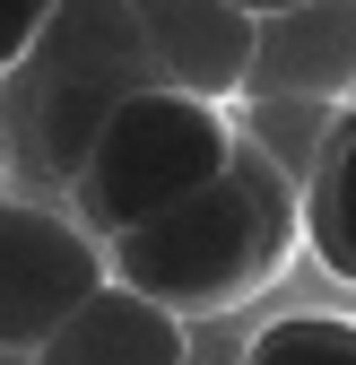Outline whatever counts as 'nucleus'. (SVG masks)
<instances>
[{
	"mask_svg": "<svg viewBox=\"0 0 356 365\" xmlns=\"http://www.w3.org/2000/svg\"><path fill=\"white\" fill-rule=\"evenodd\" d=\"M140 18L165 87H183L200 105H235L252 78V18L235 0H122Z\"/></svg>",
	"mask_w": 356,
	"mask_h": 365,
	"instance_id": "obj_5",
	"label": "nucleus"
},
{
	"mask_svg": "<svg viewBox=\"0 0 356 365\" xmlns=\"http://www.w3.org/2000/svg\"><path fill=\"white\" fill-rule=\"evenodd\" d=\"M35 365H192V322H174L165 304H148L122 279H105L53 339H43Z\"/></svg>",
	"mask_w": 356,
	"mask_h": 365,
	"instance_id": "obj_7",
	"label": "nucleus"
},
{
	"mask_svg": "<svg viewBox=\"0 0 356 365\" xmlns=\"http://www.w3.org/2000/svg\"><path fill=\"white\" fill-rule=\"evenodd\" d=\"M226 165H235V113L183 96V87H148V96H130L96 130V148L70 174L61 209L96 244H122V235H140L148 217H165L192 192H209Z\"/></svg>",
	"mask_w": 356,
	"mask_h": 365,
	"instance_id": "obj_3",
	"label": "nucleus"
},
{
	"mask_svg": "<svg viewBox=\"0 0 356 365\" xmlns=\"http://www.w3.org/2000/svg\"><path fill=\"white\" fill-rule=\"evenodd\" d=\"M235 9H244V18L261 26V18H278V9H304V0H235Z\"/></svg>",
	"mask_w": 356,
	"mask_h": 365,
	"instance_id": "obj_12",
	"label": "nucleus"
},
{
	"mask_svg": "<svg viewBox=\"0 0 356 365\" xmlns=\"http://www.w3.org/2000/svg\"><path fill=\"white\" fill-rule=\"evenodd\" d=\"M339 113H347V105H313V96H244L235 140L261 148V157H270L295 192H304L313 165H322V148H330V130H339Z\"/></svg>",
	"mask_w": 356,
	"mask_h": 365,
	"instance_id": "obj_9",
	"label": "nucleus"
},
{
	"mask_svg": "<svg viewBox=\"0 0 356 365\" xmlns=\"http://www.w3.org/2000/svg\"><path fill=\"white\" fill-rule=\"evenodd\" d=\"M295 244H304V192L261 148L235 140V165L209 192L105 244V269L130 296L165 304L174 322H209V313H235L244 296H261L295 261Z\"/></svg>",
	"mask_w": 356,
	"mask_h": 365,
	"instance_id": "obj_1",
	"label": "nucleus"
},
{
	"mask_svg": "<svg viewBox=\"0 0 356 365\" xmlns=\"http://www.w3.org/2000/svg\"><path fill=\"white\" fill-rule=\"evenodd\" d=\"M113 279L105 244L70 209L0 192V365H35L70 313Z\"/></svg>",
	"mask_w": 356,
	"mask_h": 365,
	"instance_id": "obj_4",
	"label": "nucleus"
},
{
	"mask_svg": "<svg viewBox=\"0 0 356 365\" xmlns=\"http://www.w3.org/2000/svg\"><path fill=\"white\" fill-rule=\"evenodd\" d=\"M244 365H356V322L347 313H287L244 348Z\"/></svg>",
	"mask_w": 356,
	"mask_h": 365,
	"instance_id": "obj_10",
	"label": "nucleus"
},
{
	"mask_svg": "<svg viewBox=\"0 0 356 365\" xmlns=\"http://www.w3.org/2000/svg\"><path fill=\"white\" fill-rule=\"evenodd\" d=\"M304 244L322 252L330 279L356 287V105L339 113V130H330L313 182H304Z\"/></svg>",
	"mask_w": 356,
	"mask_h": 365,
	"instance_id": "obj_8",
	"label": "nucleus"
},
{
	"mask_svg": "<svg viewBox=\"0 0 356 365\" xmlns=\"http://www.w3.org/2000/svg\"><path fill=\"white\" fill-rule=\"evenodd\" d=\"M43 18H53V0H0V87L26 70V53H35Z\"/></svg>",
	"mask_w": 356,
	"mask_h": 365,
	"instance_id": "obj_11",
	"label": "nucleus"
},
{
	"mask_svg": "<svg viewBox=\"0 0 356 365\" xmlns=\"http://www.w3.org/2000/svg\"><path fill=\"white\" fill-rule=\"evenodd\" d=\"M356 87V0H304L252 26V78L244 96H313L347 105Z\"/></svg>",
	"mask_w": 356,
	"mask_h": 365,
	"instance_id": "obj_6",
	"label": "nucleus"
},
{
	"mask_svg": "<svg viewBox=\"0 0 356 365\" xmlns=\"http://www.w3.org/2000/svg\"><path fill=\"white\" fill-rule=\"evenodd\" d=\"M148 87H165V70H157L148 35L122 0H53L26 70L0 87L9 130H18V165H35L43 182L70 192V174L87 165L96 130L130 96H148Z\"/></svg>",
	"mask_w": 356,
	"mask_h": 365,
	"instance_id": "obj_2",
	"label": "nucleus"
}]
</instances>
